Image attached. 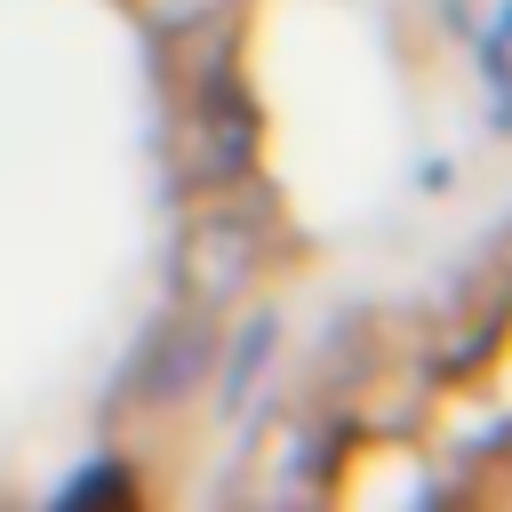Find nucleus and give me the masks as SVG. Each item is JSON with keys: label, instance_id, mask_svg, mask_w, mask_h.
<instances>
[{"label": "nucleus", "instance_id": "nucleus-3", "mask_svg": "<svg viewBox=\"0 0 512 512\" xmlns=\"http://www.w3.org/2000/svg\"><path fill=\"white\" fill-rule=\"evenodd\" d=\"M216 344H224V328H216V312H200V304H184V312H168L144 344H136V360L120 368V392H112V408H152V416H176V408H192L200 400V384H208V368H216Z\"/></svg>", "mask_w": 512, "mask_h": 512}, {"label": "nucleus", "instance_id": "nucleus-5", "mask_svg": "<svg viewBox=\"0 0 512 512\" xmlns=\"http://www.w3.org/2000/svg\"><path fill=\"white\" fill-rule=\"evenodd\" d=\"M504 312H512V288H496V304H480L472 312V328H448L440 344H432V376L440 384H464V376H480L488 360H496V344H504Z\"/></svg>", "mask_w": 512, "mask_h": 512}, {"label": "nucleus", "instance_id": "nucleus-7", "mask_svg": "<svg viewBox=\"0 0 512 512\" xmlns=\"http://www.w3.org/2000/svg\"><path fill=\"white\" fill-rule=\"evenodd\" d=\"M448 16L464 24V40H504L512 48V0H448Z\"/></svg>", "mask_w": 512, "mask_h": 512}, {"label": "nucleus", "instance_id": "nucleus-1", "mask_svg": "<svg viewBox=\"0 0 512 512\" xmlns=\"http://www.w3.org/2000/svg\"><path fill=\"white\" fill-rule=\"evenodd\" d=\"M272 248H288V224H280V200L272 184L240 176V184H216L200 192L184 240H176V296L200 304V312H224L256 288L264 264H280Z\"/></svg>", "mask_w": 512, "mask_h": 512}, {"label": "nucleus", "instance_id": "nucleus-6", "mask_svg": "<svg viewBox=\"0 0 512 512\" xmlns=\"http://www.w3.org/2000/svg\"><path fill=\"white\" fill-rule=\"evenodd\" d=\"M128 16L144 24V40H176L192 24H216V16H248V0H128Z\"/></svg>", "mask_w": 512, "mask_h": 512}, {"label": "nucleus", "instance_id": "nucleus-4", "mask_svg": "<svg viewBox=\"0 0 512 512\" xmlns=\"http://www.w3.org/2000/svg\"><path fill=\"white\" fill-rule=\"evenodd\" d=\"M272 352H280V320H272V312L240 320V336H232V344H216V368H208V384H216V416H248L256 376L272 368Z\"/></svg>", "mask_w": 512, "mask_h": 512}, {"label": "nucleus", "instance_id": "nucleus-2", "mask_svg": "<svg viewBox=\"0 0 512 512\" xmlns=\"http://www.w3.org/2000/svg\"><path fill=\"white\" fill-rule=\"evenodd\" d=\"M160 104H168V120H160V136H168V176H176L192 200H200V192H216V184L256 176L264 112H256V96H248V80H240V72L200 80V88H168Z\"/></svg>", "mask_w": 512, "mask_h": 512}]
</instances>
